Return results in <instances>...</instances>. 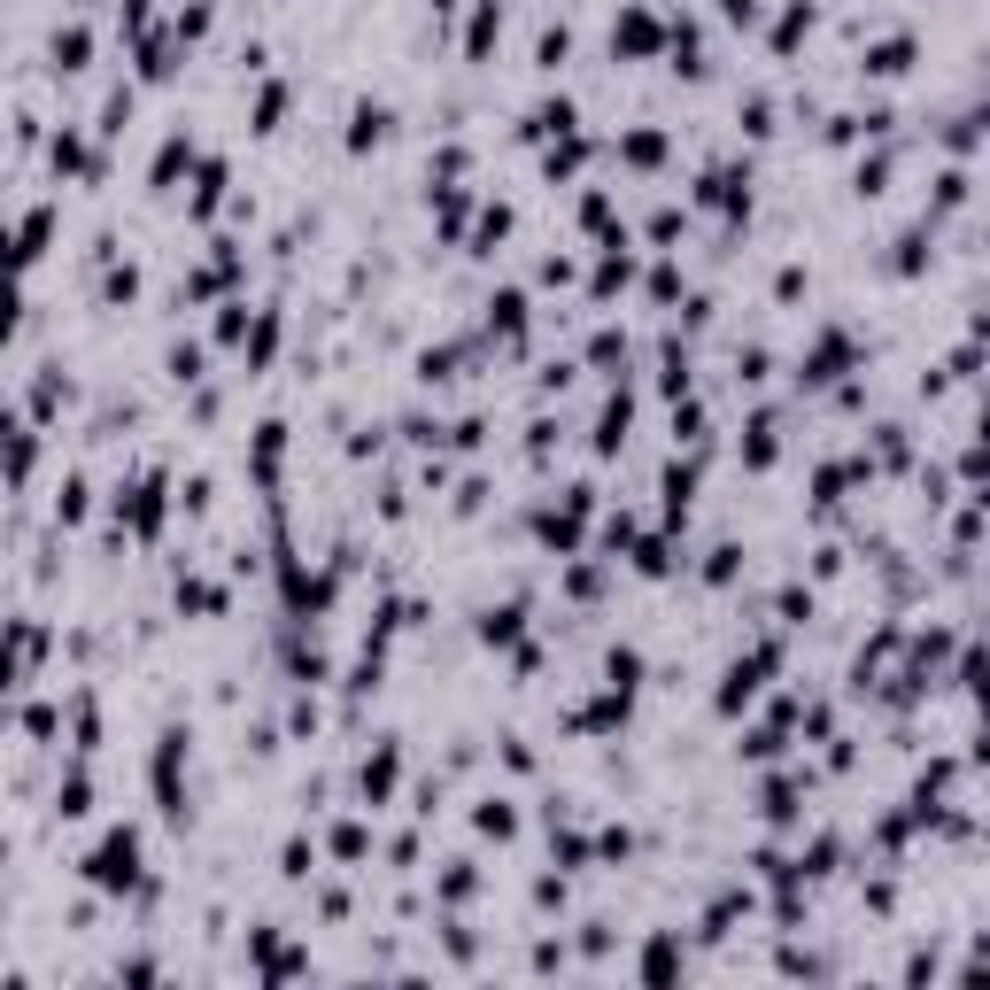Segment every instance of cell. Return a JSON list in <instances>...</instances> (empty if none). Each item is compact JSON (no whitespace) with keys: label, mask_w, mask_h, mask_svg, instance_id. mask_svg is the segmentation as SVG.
Returning a JSON list of instances; mask_svg holds the SVG:
<instances>
[{"label":"cell","mask_w":990,"mask_h":990,"mask_svg":"<svg viewBox=\"0 0 990 990\" xmlns=\"http://www.w3.org/2000/svg\"><path fill=\"white\" fill-rule=\"evenodd\" d=\"M86 882L93 890H109V898H124V890H140V828H109L101 844L86 851Z\"/></svg>","instance_id":"6da1fadb"},{"label":"cell","mask_w":990,"mask_h":990,"mask_svg":"<svg viewBox=\"0 0 990 990\" xmlns=\"http://www.w3.org/2000/svg\"><path fill=\"white\" fill-rule=\"evenodd\" d=\"M47 233H55V209H31L24 225H16V263H24V271L47 256Z\"/></svg>","instance_id":"7a4b0ae2"},{"label":"cell","mask_w":990,"mask_h":990,"mask_svg":"<svg viewBox=\"0 0 990 990\" xmlns=\"http://www.w3.org/2000/svg\"><path fill=\"white\" fill-rule=\"evenodd\" d=\"M55 813H62V820H86V813H93V782H86V766H70V774L55 782Z\"/></svg>","instance_id":"3957f363"},{"label":"cell","mask_w":990,"mask_h":990,"mask_svg":"<svg viewBox=\"0 0 990 990\" xmlns=\"http://www.w3.org/2000/svg\"><path fill=\"white\" fill-rule=\"evenodd\" d=\"M47 55H55V70H86V55H93V31H86V24H62Z\"/></svg>","instance_id":"277c9868"},{"label":"cell","mask_w":990,"mask_h":990,"mask_svg":"<svg viewBox=\"0 0 990 990\" xmlns=\"http://www.w3.org/2000/svg\"><path fill=\"white\" fill-rule=\"evenodd\" d=\"M387 124H395V117H387V101H364V109H356V124H349V147H356V155H364V147H379V140H387Z\"/></svg>","instance_id":"5b68a950"},{"label":"cell","mask_w":990,"mask_h":990,"mask_svg":"<svg viewBox=\"0 0 990 990\" xmlns=\"http://www.w3.org/2000/svg\"><path fill=\"white\" fill-rule=\"evenodd\" d=\"M612 47H627V55H650V47H658V24L627 8V16H619V31H612Z\"/></svg>","instance_id":"8992f818"},{"label":"cell","mask_w":990,"mask_h":990,"mask_svg":"<svg viewBox=\"0 0 990 990\" xmlns=\"http://www.w3.org/2000/svg\"><path fill=\"white\" fill-rule=\"evenodd\" d=\"M47 155H55V178H62V171H101V163H93V155H86V140H78L70 124H62V132H55V147H47Z\"/></svg>","instance_id":"52a82bcc"},{"label":"cell","mask_w":990,"mask_h":990,"mask_svg":"<svg viewBox=\"0 0 990 990\" xmlns=\"http://www.w3.org/2000/svg\"><path fill=\"white\" fill-rule=\"evenodd\" d=\"M495 31H503V8H495V0H480V8H472V39H465V55H472V62L495 47Z\"/></svg>","instance_id":"ba28073f"},{"label":"cell","mask_w":990,"mask_h":990,"mask_svg":"<svg viewBox=\"0 0 990 990\" xmlns=\"http://www.w3.org/2000/svg\"><path fill=\"white\" fill-rule=\"evenodd\" d=\"M186 163H194V140H186V132H171V140H163V155H155V186H171Z\"/></svg>","instance_id":"9c48e42d"},{"label":"cell","mask_w":990,"mask_h":990,"mask_svg":"<svg viewBox=\"0 0 990 990\" xmlns=\"http://www.w3.org/2000/svg\"><path fill=\"white\" fill-rule=\"evenodd\" d=\"M55 519H62V526H78V519H86V472H70V480L55 488Z\"/></svg>","instance_id":"30bf717a"},{"label":"cell","mask_w":990,"mask_h":990,"mask_svg":"<svg viewBox=\"0 0 990 990\" xmlns=\"http://www.w3.org/2000/svg\"><path fill=\"white\" fill-rule=\"evenodd\" d=\"M905 62H913V39H882V47L867 55V70H874V78H898Z\"/></svg>","instance_id":"8fae6325"},{"label":"cell","mask_w":990,"mask_h":990,"mask_svg":"<svg viewBox=\"0 0 990 990\" xmlns=\"http://www.w3.org/2000/svg\"><path fill=\"white\" fill-rule=\"evenodd\" d=\"M472 828H480V836H511V828H519V813H511L503 797H488V805L472 813Z\"/></svg>","instance_id":"7c38bea8"},{"label":"cell","mask_w":990,"mask_h":990,"mask_svg":"<svg viewBox=\"0 0 990 990\" xmlns=\"http://www.w3.org/2000/svg\"><path fill=\"white\" fill-rule=\"evenodd\" d=\"M217 194H225V163H202V178H194V217H209Z\"/></svg>","instance_id":"4fadbf2b"},{"label":"cell","mask_w":990,"mask_h":990,"mask_svg":"<svg viewBox=\"0 0 990 990\" xmlns=\"http://www.w3.org/2000/svg\"><path fill=\"white\" fill-rule=\"evenodd\" d=\"M519 619H526L519 604H503V612H488V619H480V642H519Z\"/></svg>","instance_id":"5bb4252c"},{"label":"cell","mask_w":990,"mask_h":990,"mask_svg":"<svg viewBox=\"0 0 990 990\" xmlns=\"http://www.w3.org/2000/svg\"><path fill=\"white\" fill-rule=\"evenodd\" d=\"M55 728H62V704H24V735L31 743H47Z\"/></svg>","instance_id":"9a60e30c"},{"label":"cell","mask_w":990,"mask_h":990,"mask_svg":"<svg viewBox=\"0 0 990 990\" xmlns=\"http://www.w3.org/2000/svg\"><path fill=\"white\" fill-rule=\"evenodd\" d=\"M673 967H681V952H673L666 936H658V944H650V952H642V975H650V983H666Z\"/></svg>","instance_id":"2e32d148"},{"label":"cell","mask_w":990,"mask_h":990,"mask_svg":"<svg viewBox=\"0 0 990 990\" xmlns=\"http://www.w3.org/2000/svg\"><path fill=\"white\" fill-rule=\"evenodd\" d=\"M279 117H287V86H263L256 93V132H271Z\"/></svg>","instance_id":"e0dca14e"},{"label":"cell","mask_w":990,"mask_h":990,"mask_svg":"<svg viewBox=\"0 0 990 990\" xmlns=\"http://www.w3.org/2000/svg\"><path fill=\"white\" fill-rule=\"evenodd\" d=\"M132 294H140V271H132V263H124V271H109V279H101V302H132Z\"/></svg>","instance_id":"ac0fdd59"},{"label":"cell","mask_w":990,"mask_h":990,"mask_svg":"<svg viewBox=\"0 0 990 990\" xmlns=\"http://www.w3.org/2000/svg\"><path fill=\"white\" fill-rule=\"evenodd\" d=\"M503 233H511V209L495 202L488 217H480V256H495V240H503Z\"/></svg>","instance_id":"d6986e66"},{"label":"cell","mask_w":990,"mask_h":990,"mask_svg":"<svg viewBox=\"0 0 990 990\" xmlns=\"http://www.w3.org/2000/svg\"><path fill=\"white\" fill-rule=\"evenodd\" d=\"M310 867H318V851H310V844H302V836H294V844L279 851V874H294V882H302V874H310Z\"/></svg>","instance_id":"ffe728a7"},{"label":"cell","mask_w":990,"mask_h":990,"mask_svg":"<svg viewBox=\"0 0 990 990\" xmlns=\"http://www.w3.org/2000/svg\"><path fill=\"white\" fill-rule=\"evenodd\" d=\"M171 379H202V349L186 341V349H171Z\"/></svg>","instance_id":"44dd1931"},{"label":"cell","mask_w":990,"mask_h":990,"mask_svg":"<svg viewBox=\"0 0 990 990\" xmlns=\"http://www.w3.org/2000/svg\"><path fill=\"white\" fill-rule=\"evenodd\" d=\"M333 851H341V859H364V828H356V820H349V828L333 836Z\"/></svg>","instance_id":"7402d4cb"},{"label":"cell","mask_w":990,"mask_h":990,"mask_svg":"<svg viewBox=\"0 0 990 990\" xmlns=\"http://www.w3.org/2000/svg\"><path fill=\"white\" fill-rule=\"evenodd\" d=\"M720 8H728L735 24H751V16H758V0H720Z\"/></svg>","instance_id":"603a6c76"}]
</instances>
